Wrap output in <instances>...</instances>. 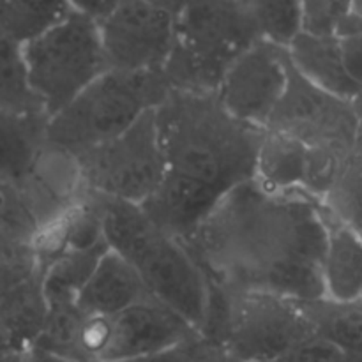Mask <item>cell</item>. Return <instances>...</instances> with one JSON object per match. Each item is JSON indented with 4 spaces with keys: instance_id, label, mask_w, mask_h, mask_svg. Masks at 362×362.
Listing matches in <instances>:
<instances>
[{
    "instance_id": "obj_1",
    "label": "cell",
    "mask_w": 362,
    "mask_h": 362,
    "mask_svg": "<svg viewBox=\"0 0 362 362\" xmlns=\"http://www.w3.org/2000/svg\"><path fill=\"white\" fill-rule=\"evenodd\" d=\"M327 233V211L317 198L278 193L251 179L180 240L212 285L304 303L325 297Z\"/></svg>"
},
{
    "instance_id": "obj_2",
    "label": "cell",
    "mask_w": 362,
    "mask_h": 362,
    "mask_svg": "<svg viewBox=\"0 0 362 362\" xmlns=\"http://www.w3.org/2000/svg\"><path fill=\"white\" fill-rule=\"evenodd\" d=\"M165 179L144 205L156 226L182 239L240 184L255 179L264 129L239 122L216 94L170 90L156 108Z\"/></svg>"
},
{
    "instance_id": "obj_3",
    "label": "cell",
    "mask_w": 362,
    "mask_h": 362,
    "mask_svg": "<svg viewBox=\"0 0 362 362\" xmlns=\"http://www.w3.org/2000/svg\"><path fill=\"white\" fill-rule=\"evenodd\" d=\"M83 194L99 212L110 251L129 262L148 293L198 332L207 310L209 283L182 240L156 226L140 205L85 189Z\"/></svg>"
},
{
    "instance_id": "obj_4",
    "label": "cell",
    "mask_w": 362,
    "mask_h": 362,
    "mask_svg": "<svg viewBox=\"0 0 362 362\" xmlns=\"http://www.w3.org/2000/svg\"><path fill=\"white\" fill-rule=\"evenodd\" d=\"M209 283V281H207ZM198 336L243 362H271L313 338L299 300L257 292H228L209 283Z\"/></svg>"
},
{
    "instance_id": "obj_5",
    "label": "cell",
    "mask_w": 362,
    "mask_h": 362,
    "mask_svg": "<svg viewBox=\"0 0 362 362\" xmlns=\"http://www.w3.org/2000/svg\"><path fill=\"white\" fill-rule=\"evenodd\" d=\"M264 41L235 0H193L175 20V42L163 67L172 90L216 94L226 71Z\"/></svg>"
},
{
    "instance_id": "obj_6",
    "label": "cell",
    "mask_w": 362,
    "mask_h": 362,
    "mask_svg": "<svg viewBox=\"0 0 362 362\" xmlns=\"http://www.w3.org/2000/svg\"><path fill=\"white\" fill-rule=\"evenodd\" d=\"M170 90L163 73L108 69L48 119V144L76 158L129 129L144 113L158 108Z\"/></svg>"
},
{
    "instance_id": "obj_7",
    "label": "cell",
    "mask_w": 362,
    "mask_h": 362,
    "mask_svg": "<svg viewBox=\"0 0 362 362\" xmlns=\"http://www.w3.org/2000/svg\"><path fill=\"white\" fill-rule=\"evenodd\" d=\"M23 59L28 87L48 119L108 71L98 21L76 11L23 45Z\"/></svg>"
},
{
    "instance_id": "obj_8",
    "label": "cell",
    "mask_w": 362,
    "mask_h": 362,
    "mask_svg": "<svg viewBox=\"0 0 362 362\" xmlns=\"http://www.w3.org/2000/svg\"><path fill=\"white\" fill-rule=\"evenodd\" d=\"M76 163L85 191L144 205L165 179L156 110L144 113L113 140L76 156Z\"/></svg>"
},
{
    "instance_id": "obj_9",
    "label": "cell",
    "mask_w": 362,
    "mask_h": 362,
    "mask_svg": "<svg viewBox=\"0 0 362 362\" xmlns=\"http://www.w3.org/2000/svg\"><path fill=\"white\" fill-rule=\"evenodd\" d=\"M98 25L108 69L163 73L175 42V18L144 0H122Z\"/></svg>"
},
{
    "instance_id": "obj_10",
    "label": "cell",
    "mask_w": 362,
    "mask_h": 362,
    "mask_svg": "<svg viewBox=\"0 0 362 362\" xmlns=\"http://www.w3.org/2000/svg\"><path fill=\"white\" fill-rule=\"evenodd\" d=\"M265 131L288 134L308 147L334 145L354 148L357 122L350 101L311 85L290 64L285 92Z\"/></svg>"
},
{
    "instance_id": "obj_11",
    "label": "cell",
    "mask_w": 362,
    "mask_h": 362,
    "mask_svg": "<svg viewBox=\"0 0 362 362\" xmlns=\"http://www.w3.org/2000/svg\"><path fill=\"white\" fill-rule=\"evenodd\" d=\"M288 69L286 48L258 41L230 66L216 98L233 119L265 131L285 92Z\"/></svg>"
},
{
    "instance_id": "obj_12",
    "label": "cell",
    "mask_w": 362,
    "mask_h": 362,
    "mask_svg": "<svg viewBox=\"0 0 362 362\" xmlns=\"http://www.w3.org/2000/svg\"><path fill=\"white\" fill-rule=\"evenodd\" d=\"M198 338L189 322L154 297L110 317V341L99 362H115L175 349Z\"/></svg>"
},
{
    "instance_id": "obj_13",
    "label": "cell",
    "mask_w": 362,
    "mask_h": 362,
    "mask_svg": "<svg viewBox=\"0 0 362 362\" xmlns=\"http://www.w3.org/2000/svg\"><path fill=\"white\" fill-rule=\"evenodd\" d=\"M147 297L152 296L133 265L108 250L78 293L76 306L83 315L115 317Z\"/></svg>"
},
{
    "instance_id": "obj_14",
    "label": "cell",
    "mask_w": 362,
    "mask_h": 362,
    "mask_svg": "<svg viewBox=\"0 0 362 362\" xmlns=\"http://www.w3.org/2000/svg\"><path fill=\"white\" fill-rule=\"evenodd\" d=\"M42 112L0 110V187H16L30 175L48 147Z\"/></svg>"
},
{
    "instance_id": "obj_15",
    "label": "cell",
    "mask_w": 362,
    "mask_h": 362,
    "mask_svg": "<svg viewBox=\"0 0 362 362\" xmlns=\"http://www.w3.org/2000/svg\"><path fill=\"white\" fill-rule=\"evenodd\" d=\"M286 53L293 69L327 94L350 101L361 90L343 66L338 35L299 32L286 46Z\"/></svg>"
},
{
    "instance_id": "obj_16",
    "label": "cell",
    "mask_w": 362,
    "mask_h": 362,
    "mask_svg": "<svg viewBox=\"0 0 362 362\" xmlns=\"http://www.w3.org/2000/svg\"><path fill=\"white\" fill-rule=\"evenodd\" d=\"M327 219V244L322 260L325 297L357 300L362 296V239L329 211Z\"/></svg>"
},
{
    "instance_id": "obj_17",
    "label": "cell",
    "mask_w": 362,
    "mask_h": 362,
    "mask_svg": "<svg viewBox=\"0 0 362 362\" xmlns=\"http://www.w3.org/2000/svg\"><path fill=\"white\" fill-rule=\"evenodd\" d=\"M48 315L42 296L41 271L11 290L0 303V331L14 352L23 354L41 336Z\"/></svg>"
},
{
    "instance_id": "obj_18",
    "label": "cell",
    "mask_w": 362,
    "mask_h": 362,
    "mask_svg": "<svg viewBox=\"0 0 362 362\" xmlns=\"http://www.w3.org/2000/svg\"><path fill=\"white\" fill-rule=\"evenodd\" d=\"M308 145L288 134L265 131L257 154L255 180L278 193L303 191Z\"/></svg>"
},
{
    "instance_id": "obj_19",
    "label": "cell",
    "mask_w": 362,
    "mask_h": 362,
    "mask_svg": "<svg viewBox=\"0 0 362 362\" xmlns=\"http://www.w3.org/2000/svg\"><path fill=\"white\" fill-rule=\"evenodd\" d=\"M317 338L362 359V300L327 297L299 303Z\"/></svg>"
},
{
    "instance_id": "obj_20",
    "label": "cell",
    "mask_w": 362,
    "mask_h": 362,
    "mask_svg": "<svg viewBox=\"0 0 362 362\" xmlns=\"http://www.w3.org/2000/svg\"><path fill=\"white\" fill-rule=\"evenodd\" d=\"M108 246L90 251H71L41 269V286L48 308L76 304L78 293L90 278Z\"/></svg>"
},
{
    "instance_id": "obj_21",
    "label": "cell",
    "mask_w": 362,
    "mask_h": 362,
    "mask_svg": "<svg viewBox=\"0 0 362 362\" xmlns=\"http://www.w3.org/2000/svg\"><path fill=\"white\" fill-rule=\"evenodd\" d=\"M67 0H0V32L27 45L71 13Z\"/></svg>"
},
{
    "instance_id": "obj_22",
    "label": "cell",
    "mask_w": 362,
    "mask_h": 362,
    "mask_svg": "<svg viewBox=\"0 0 362 362\" xmlns=\"http://www.w3.org/2000/svg\"><path fill=\"white\" fill-rule=\"evenodd\" d=\"M0 110L42 112L41 103L28 87L23 46L2 32H0Z\"/></svg>"
},
{
    "instance_id": "obj_23",
    "label": "cell",
    "mask_w": 362,
    "mask_h": 362,
    "mask_svg": "<svg viewBox=\"0 0 362 362\" xmlns=\"http://www.w3.org/2000/svg\"><path fill=\"white\" fill-rule=\"evenodd\" d=\"M246 9L264 41L286 48L300 32L299 0H235Z\"/></svg>"
},
{
    "instance_id": "obj_24",
    "label": "cell",
    "mask_w": 362,
    "mask_h": 362,
    "mask_svg": "<svg viewBox=\"0 0 362 362\" xmlns=\"http://www.w3.org/2000/svg\"><path fill=\"white\" fill-rule=\"evenodd\" d=\"M350 154H352V148H341L334 145L308 147L303 184L304 193L317 198L318 202H324L345 173Z\"/></svg>"
},
{
    "instance_id": "obj_25",
    "label": "cell",
    "mask_w": 362,
    "mask_h": 362,
    "mask_svg": "<svg viewBox=\"0 0 362 362\" xmlns=\"http://www.w3.org/2000/svg\"><path fill=\"white\" fill-rule=\"evenodd\" d=\"M300 32L313 35H338L352 16V0H299Z\"/></svg>"
},
{
    "instance_id": "obj_26",
    "label": "cell",
    "mask_w": 362,
    "mask_h": 362,
    "mask_svg": "<svg viewBox=\"0 0 362 362\" xmlns=\"http://www.w3.org/2000/svg\"><path fill=\"white\" fill-rule=\"evenodd\" d=\"M271 362H362V359L313 336Z\"/></svg>"
},
{
    "instance_id": "obj_27",
    "label": "cell",
    "mask_w": 362,
    "mask_h": 362,
    "mask_svg": "<svg viewBox=\"0 0 362 362\" xmlns=\"http://www.w3.org/2000/svg\"><path fill=\"white\" fill-rule=\"evenodd\" d=\"M209 349H211V346H209L207 343L202 341L200 336H198V338L191 339V341L182 343V345L175 346V349L165 350V352L115 362H198Z\"/></svg>"
},
{
    "instance_id": "obj_28",
    "label": "cell",
    "mask_w": 362,
    "mask_h": 362,
    "mask_svg": "<svg viewBox=\"0 0 362 362\" xmlns=\"http://www.w3.org/2000/svg\"><path fill=\"white\" fill-rule=\"evenodd\" d=\"M343 66L350 80L362 88V30L338 35Z\"/></svg>"
},
{
    "instance_id": "obj_29",
    "label": "cell",
    "mask_w": 362,
    "mask_h": 362,
    "mask_svg": "<svg viewBox=\"0 0 362 362\" xmlns=\"http://www.w3.org/2000/svg\"><path fill=\"white\" fill-rule=\"evenodd\" d=\"M37 271L39 265L11 264V262L0 260V303L11 290L16 288L20 283L34 276Z\"/></svg>"
},
{
    "instance_id": "obj_30",
    "label": "cell",
    "mask_w": 362,
    "mask_h": 362,
    "mask_svg": "<svg viewBox=\"0 0 362 362\" xmlns=\"http://www.w3.org/2000/svg\"><path fill=\"white\" fill-rule=\"evenodd\" d=\"M71 9L76 13L85 14V16L92 18L94 21H101L119 6L122 0H67Z\"/></svg>"
},
{
    "instance_id": "obj_31",
    "label": "cell",
    "mask_w": 362,
    "mask_h": 362,
    "mask_svg": "<svg viewBox=\"0 0 362 362\" xmlns=\"http://www.w3.org/2000/svg\"><path fill=\"white\" fill-rule=\"evenodd\" d=\"M23 362H73L67 357L60 356V354L52 352V350H46L39 345L28 346L23 352Z\"/></svg>"
},
{
    "instance_id": "obj_32",
    "label": "cell",
    "mask_w": 362,
    "mask_h": 362,
    "mask_svg": "<svg viewBox=\"0 0 362 362\" xmlns=\"http://www.w3.org/2000/svg\"><path fill=\"white\" fill-rule=\"evenodd\" d=\"M144 2L165 11V13H168L170 16H173L177 20L193 4V0H144Z\"/></svg>"
},
{
    "instance_id": "obj_33",
    "label": "cell",
    "mask_w": 362,
    "mask_h": 362,
    "mask_svg": "<svg viewBox=\"0 0 362 362\" xmlns=\"http://www.w3.org/2000/svg\"><path fill=\"white\" fill-rule=\"evenodd\" d=\"M354 30H362V0H352V16L343 23L338 35L349 34Z\"/></svg>"
},
{
    "instance_id": "obj_34",
    "label": "cell",
    "mask_w": 362,
    "mask_h": 362,
    "mask_svg": "<svg viewBox=\"0 0 362 362\" xmlns=\"http://www.w3.org/2000/svg\"><path fill=\"white\" fill-rule=\"evenodd\" d=\"M198 362H243V361H239L237 357H233L232 354H228L226 350L212 349L211 346V349L204 354V357H202Z\"/></svg>"
},
{
    "instance_id": "obj_35",
    "label": "cell",
    "mask_w": 362,
    "mask_h": 362,
    "mask_svg": "<svg viewBox=\"0 0 362 362\" xmlns=\"http://www.w3.org/2000/svg\"><path fill=\"white\" fill-rule=\"evenodd\" d=\"M350 106H352L354 117H356L357 122V134L356 140H362V88L350 99Z\"/></svg>"
},
{
    "instance_id": "obj_36",
    "label": "cell",
    "mask_w": 362,
    "mask_h": 362,
    "mask_svg": "<svg viewBox=\"0 0 362 362\" xmlns=\"http://www.w3.org/2000/svg\"><path fill=\"white\" fill-rule=\"evenodd\" d=\"M11 354H18V352H14V349L11 346V343H9V339H7L6 336H4V332L0 331V359L11 356Z\"/></svg>"
},
{
    "instance_id": "obj_37",
    "label": "cell",
    "mask_w": 362,
    "mask_h": 362,
    "mask_svg": "<svg viewBox=\"0 0 362 362\" xmlns=\"http://www.w3.org/2000/svg\"><path fill=\"white\" fill-rule=\"evenodd\" d=\"M0 362H23V354H11V356L0 359Z\"/></svg>"
},
{
    "instance_id": "obj_38",
    "label": "cell",
    "mask_w": 362,
    "mask_h": 362,
    "mask_svg": "<svg viewBox=\"0 0 362 362\" xmlns=\"http://www.w3.org/2000/svg\"><path fill=\"white\" fill-rule=\"evenodd\" d=\"M0 204H2V189H0Z\"/></svg>"
},
{
    "instance_id": "obj_39",
    "label": "cell",
    "mask_w": 362,
    "mask_h": 362,
    "mask_svg": "<svg viewBox=\"0 0 362 362\" xmlns=\"http://www.w3.org/2000/svg\"><path fill=\"white\" fill-rule=\"evenodd\" d=\"M361 300H362V296H361Z\"/></svg>"
}]
</instances>
